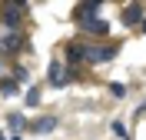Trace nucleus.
I'll use <instances>...</instances> for the list:
<instances>
[{
  "mask_svg": "<svg viewBox=\"0 0 146 140\" xmlns=\"http://www.w3.org/2000/svg\"><path fill=\"white\" fill-rule=\"evenodd\" d=\"M20 20H23V10H20L17 0H10L7 7H3V23H7V30H17Z\"/></svg>",
  "mask_w": 146,
  "mask_h": 140,
  "instance_id": "1",
  "label": "nucleus"
},
{
  "mask_svg": "<svg viewBox=\"0 0 146 140\" xmlns=\"http://www.w3.org/2000/svg\"><path fill=\"white\" fill-rule=\"evenodd\" d=\"M116 57V47H86V60H93V64H106V60H113Z\"/></svg>",
  "mask_w": 146,
  "mask_h": 140,
  "instance_id": "2",
  "label": "nucleus"
},
{
  "mask_svg": "<svg viewBox=\"0 0 146 140\" xmlns=\"http://www.w3.org/2000/svg\"><path fill=\"white\" fill-rule=\"evenodd\" d=\"M50 84H53V87H63V84H66V67L60 64V60L50 64Z\"/></svg>",
  "mask_w": 146,
  "mask_h": 140,
  "instance_id": "3",
  "label": "nucleus"
},
{
  "mask_svg": "<svg viewBox=\"0 0 146 140\" xmlns=\"http://www.w3.org/2000/svg\"><path fill=\"white\" fill-rule=\"evenodd\" d=\"M30 130H33V133H53L56 130V117H40Z\"/></svg>",
  "mask_w": 146,
  "mask_h": 140,
  "instance_id": "4",
  "label": "nucleus"
},
{
  "mask_svg": "<svg viewBox=\"0 0 146 140\" xmlns=\"http://www.w3.org/2000/svg\"><path fill=\"white\" fill-rule=\"evenodd\" d=\"M17 47H20V33H17V30H10L7 37L0 40V50H7V54H13Z\"/></svg>",
  "mask_w": 146,
  "mask_h": 140,
  "instance_id": "5",
  "label": "nucleus"
},
{
  "mask_svg": "<svg viewBox=\"0 0 146 140\" xmlns=\"http://www.w3.org/2000/svg\"><path fill=\"white\" fill-rule=\"evenodd\" d=\"M80 27H83V30H93V33H106V23H103L100 17H86Z\"/></svg>",
  "mask_w": 146,
  "mask_h": 140,
  "instance_id": "6",
  "label": "nucleus"
},
{
  "mask_svg": "<svg viewBox=\"0 0 146 140\" xmlns=\"http://www.w3.org/2000/svg\"><path fill=\"white\" fill-rule=\"evenodd\" d=\"M113 133H116L119 140H126V137H129V130L123 127V120H113Z\"/></svg>",
  "mask_w": 146,
  "mask_h": 140,
  "instance_id": "7",
  "label": "nucleus"
},
{
  "mask_svg": "<svg viewBox=\"0 0 146 140\" xmlns=\"http://www.w3.org/2000/svg\"><path fill=\"white\" fill-rule=\"evenodd\" d=\"M136 20H139V7H129L126 10V23H136Z\"/></svg>",
  "mask_w": 146,
  "mask_h": 140,
  "instance_id": "8",
  "label": "nucleus"
},
{
  "mask_svg": "<svg viewBox=\"0 0 146 140\" xmlns=\"http://www.w3.org/2000/svg\"><path fill=\"white\" fill-rule=\"evenodd\" d=\"M10 127L20 130V127H23V117H20V113H10Z\"/></svg>",
  "mask_w": 146,
  "mask_h": 140,
  "instance_id": "9",
  "label": "nucleus"
},
{
  "mask_svg": "<svg viewBox=\"0 0 146 140\" xmlns=\"http://www.w3.org/2000/svg\"><path fill=\"white\" fill-rule=\"evenodd\" d=\"M0 90H3V93H13V90H17V80H7V84H0Z\"/></svg>",
  "mask_w": 146,
  "mask_h": 140,
  "instance_id": "10",
  "label": "nucleus"
},
{
  "mask_svg": "<svg viewBox=\"0 0 146 140\" xmlns=\"http://www.w3.org/2000/svg\"><path fill=\"white\" fill-rule=\"evenodd\" d=\"M36 100H40V90H36V87H33V90H27V103H36Z\"/></svg>",
  "mask_w": 146,
  "mask_h": 140,
  "instance_id": "11",
  "label": "nucleus"
},
{
  "mask_svg": "<svg viewBox=\"0 0 146 140\" xmlns=\"http://www.w3.org/2000/svg\"><path fill=\"white\" fill-rule=\"evenodd\" d=\"M0 140H7V137H3V130H0Z\"/></svg>",
  "mask_w": 146,
  "mask_h": 140,
  "instance_id": "12",
  "label": "nucleus"
}]
</instances>
